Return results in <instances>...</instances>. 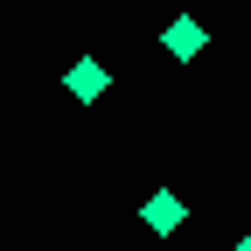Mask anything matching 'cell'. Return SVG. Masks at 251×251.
I'll return each mask as SVG.
<instances>
[{
  "label": "cell",
  "instance_id": "4",
  "mask_svg": "<svg viewBox=\"0 0 251 251\" xmlns=\"http://www.w3.org/2000/svg\"><path fill=\"white\" fill-rule=\"evenodd\" d=\"M237 251H251V230H244V244H237Z\"/></svg>",
  "mask_w": 251,
  "mask_h": 251
},
{
  "label": "cell",
  "instance_id": "1",
  "mask_svg": "<svg viewBox=\"0 0 251 251\" xmlns=\"http://www.w3.org/2000/svg\"><path fill=\"white\" fill-rule=\"evenodd\" d=\"M140 224H147V230H153V237H175V230H181V224H188V202H181V196H175V188H153V196H147V202H140Z\"/></svg>",
  "mask_w": 251,
  "mask_h": 251
},
{
  "label": "cell",
  "instance_id": "3",
  "mask_svg": "<svg viewBox=\"0 0 251 251\" xmlns=\"http://www.w3.org/2000/svg\"><path fill=\"white\" fill-rule=\"evenodd\" d=\"M202 42H209V28H202L196 14H175V21L161 28V49H168L175 63H188V56H202Z\"/></svg>",
  "mask_w": 251,
  "mask_h": 251
},
{
  "label": "cell",
  "instance_id": "2",
  "mask_svg": "<svg viewBox=\"0 0 251 251\" xmlns=\"http://www.w3.org/2000/svg\"><path fill=\"white\" fill-rule=\"evenodd\" d=\"M105 84H112V70H105L98 56H77L70 70H63V91H70L77 105H98V98H105Z\"/></svg>",
  "mask_w": 251,
  "mask_h": 251
}]
</instances>
